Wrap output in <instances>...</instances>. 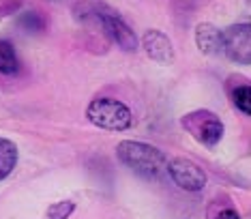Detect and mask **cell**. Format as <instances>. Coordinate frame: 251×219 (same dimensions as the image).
<instances>
[{
    "label": "cell",
    "mask_w": 251,
    "mask_h": 219,
    "mask_svg": "<svg viewBox=\"0 0 251 219\" xmlns=\"http://www.w3.org/2000/svg\"><path fill=\"white\" fill-rule=\"evenodd\" d=\"M86 116L95 127L105 131H125L131 127V110L118 99L110 97H99L88 103Z\"/></svg>",
    "instance_id": "7a4b0ae2"
},
{
    "label": "cell",
    "mask_w": 251,
    "mask_h": 219,
    "mask_svg": "<svg viewBox=\"0 0 251 219\" xmlns=\"http://www.w3.org/2000/svg\"><path fill=\"white\" fill-rule=\"evenodd\" d=\"M180 123L204 146H217L224 137V123L215 112H208V110H198V112L185 114Z\"/></svg>",
    "instance_id": "3957f363"
},
{
    "label": "cell",
    "mask_w": 251,
    "mask_h": 219,
    "mask_svg": "<svg viewBox=\"0 0 251 219\" xmlns=\"http://www.w3.org/2000/svg\"><path fill=\"white\" fill-rule=\"evenodd\" d=\"M20 69V60L18 54H15V48L9 41L0 39V73L4 76H13Z\"/></svg>",
    "instance_id": "30bf717a"
},
{
    "label": "cell",
    "mask_w": 251,
    "mask_h": 219,
    "mask_svg": "<svg viewBox=\"0 0 251 219\" xmlns=\"http://www.w3.org/2000/svg\"><path fill=\"white\" fill-rule=\"evenodd\" d=\"M142 45H144L148 58H152L159 65H170L174 62V48L172 41L161 32V30H148L142 39Z\"/></svg>",
    "instance_id": "52a82bcc"
},
{
    "label": "cell",
    "mask_w": 251,
    "mask_h": 219,
    "mask_svg": "<svg viewBox=\"0 0 251 219\" xmlns=\"http://www.w3.org/2000/svg\"><path fill=\"white\" fill-rule=\"evenodd\" d=\"M165 170L170 172V176H172V181L180 189H185V192H200V189H204V185H206V172L189 159L178 157V159L168 161V168Z\"/></svg>",
    "instance_id": "5b68a950"
},
{
    "label": "cell",
    "mask_w": 251,
    "mask_h": 219,
    "mask_svg": "<svg viewBox=\"0 0 251 219\" xmlns=\"http://www.w3.org/2000/svg\"><path fill=\"white\" fill-rule=\"evenodd\" d=\"M73 211H75V202H71V200H60V202H56L48 209V217L50 219H69Z\"/></svg>",
    "instance_id": "7c38bea8"
},
{
    "label": "cell",
    "mask_w": 251,
    "mask_h": 219,
    "mask_svg": "<svg viewBox=\"0 0 251 219\" xmlns=\"http://www.w3.org/2000/svg\"><path fill=\"white\" fill-rule=\"evenodd\" d=\"M196 43L204 54H221L224 52V32L213 24H200L196 28Z\"/></svg>",
    "instance_id": "ba28073f"
},
{
    "label": "cell",
    "mask_w": 251,
    "mask_h": 219,
    "mask_svg": "<svg viewBox=\"0 0 251 219\" xmlns=\"http://www.w3.org/2000/svg\"><path fill=\"white\" fill-rule=\"evenodd\" d=\"M213 219H241V215H238L232 206H226V209H221Z\"/></svg>",
    "instance_id": "4fadbf2b"
},
{
    "label": "cell",
    "mask_w": 251,
    "mask_h": 219,
    "mask_svg": "<svg viewBox=\"0 0 251 219\" xmlns=\"http://www.w3.org/2000/svg\"><path fill=\"white\" fill-rule=\"evenodd\" d=\"M224 54L243 67L251 65V26L249 24L230 26L224 32Z\"/></svg>",
    "instance_id": "277c9868"
},
{
    "label": "cell",
    "mask_w": 251,
    "mask_h": 219,
    "mask_svg": "<svg viewBox=\"0 0 251 219\" xmlns=\"http://www.w3.org/2000/svg\"><path fill=\"white\" fill-rule=\"evenodd\" d=\"M232 101L241 112H245L249 116L251 114V86L249 84H241L238 88L232 90Z\"/></svg>",
    "instance_id": "8fae6325"
},
{
    "label": "cell",
    "mask_w": 251,
    "mask_h": 219,
    "mask_svg": "<svg viewBox=\"0 0 251 219\" xmlns=\"http://www.w3.org/2000/svg\"><path fill=\"white\" fill-rule=\"evenodd\" d=\"M116 155L127 168H131L135 174H140L144 178H159L165 172V168H168L165 155L159 148L151 146V144H144V142L125 140L118 144Z\"/></svg>",
    "instance_id": "6da1fadb"
},
{
    "label": "cell",
    "mask_w": 251,
    "mask_h": 219,
    "mask_svg": "<svg viewBox=\"0 0 251 219\" xmlns=\"http://www.w3.org/2000/svg\"><path fill=\"white\" fill-rule=\"evenodd\" d=\"M99 26L103 28V32L110 37V41H114L121 50H125V52L138 50V37H135V32L127 26V22H125L116 11H112V9L107 11V13L101 17Z\"/></svg>",
    "instance_id": "8992f818"
},
{
    "label": "cell",
    "mask_w": 251,
    "mask_h": 219,
    "mask_svg": "<svg viewBox=\"0 0 251 219\" xmlns=\"http://www.w3.org/2000/svg\"><path fill=\"white\" fill-rule=\"evenodd\" d=\"M18 164V146L7 137H0V181L7 178Z\"/></svg>",
    "instance_id": "9c48e42d"
}]
</instances>
